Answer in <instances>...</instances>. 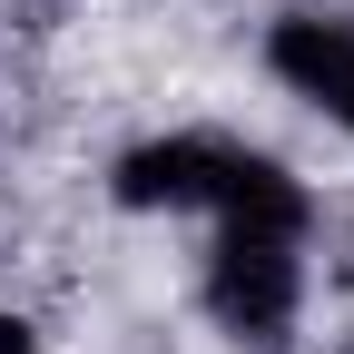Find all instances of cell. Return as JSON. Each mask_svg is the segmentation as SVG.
I'll use <instances>...</instances> for the list:
<instances>
[{
  "label": "cell",
  "mask_w": 354,
  "mask_h": 354,
  "mask_svg": "<svg viewBox=\"0 0 354 354\" xmlns=\"http://www.w3.org/2000/svg\"><path fill=\"white\" fill-rule=\"evenodd\" d=\"M109 207L128 216H187V227H305L315 236L325 197L305 187V177L256 148L246 128H148V138H128L109 158Z\"/></svg>",
  "instance_id": "cell-1"
},
{
  "label": "cell",
  "mask_w": 354,
  "mask_h": 354,
  "mask_svg": "<svg viewBox=\"0 0 354 354\" xmlns=\"http://www.w3.org/2000/svg\"><path fill=\"white\" fill-rule=\"evenodd\" d=\"M315 305V236L305 227H207L197 246V315L236 354H286Z\"/></svg>",
  "instance_id": "cell-2"
},
{
  "label": "cell",
  "mask_w": 354,
  "mask_h": 354,
  "mask_svg": "<svg viewBox=\"0 0 354 354\" xmlns=\"http://www.w3.org/2000/svg\"><path fill=\"white\" fill-rule=\"evenodd\" d=\"M256 69L354 148V20L344 10H276L256 30Z\"/></svg>",
  "instance_id": "cell-3"
},
{
  "label": "cell",
  "mask_w": 354,
  "mask_h": 354,
  "mask_svg": "<svg viewBox=\"0 0 354 354\" xmlns=\"http://www.w3.org/2000/svg\"><path fill=\"white\" fill-rule=\"evenodd\" d=\"M0 354H39V335H30V315H10V305H0Z\"/></svg>",
  "instance_id": "cell-4"
}]
</instances>
